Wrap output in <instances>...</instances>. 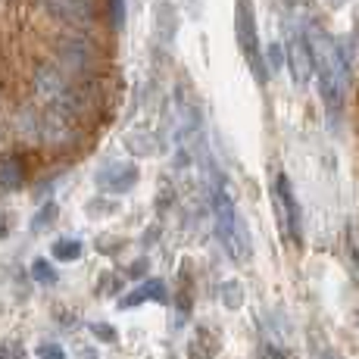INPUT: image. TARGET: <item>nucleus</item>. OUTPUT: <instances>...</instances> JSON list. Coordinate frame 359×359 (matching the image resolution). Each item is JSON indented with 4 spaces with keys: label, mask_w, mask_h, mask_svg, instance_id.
I'll use <instances>...</instances> for the list:
<instances>
[{
    "label": "nucleus",
    "mask_w": 359,
    "mask_h": 359,
    "mask_svg": "<svg viewBox=\"0 0 359 359\" xmlns=\"http://www.w3.org/2000/svg\"><path fill=\"white\" fill-rule=\"evenodd\" d=\"M53 259H60V262H75L81 257V241L79 238H60V241H53Z\"/></svg>",
    "instance_id": "ddd939ff"
},
{
    "label": "nucleus",
    "mask_w": 359,
    "mask_h": 359,
    "mask_svg": "<svg viewBox=\"0 0 359 359\" xmlns=\"http://www.w3.org/2000/svg\"><path fill=\"white\" fill-rule=\"evenodd\" d=\"M126 147H128V154H135V156H154L156 154V141H154V135H147V131H128Z\"/></svg>",
    "instance_id": "f8f14e48"
},
{
    "label": "nucleus",
    "mask_w": 359,
    "mask_h": 359,
    "mask_svg": "<svg viewBox=\"0 0 359 359\" xmlns=\"http://www.w3.org/2000/svg\"><path fill=\"white\" fill-rule=\"evenodd\" d=\"M287 69H291V79L297 85H306L316 72V50L313 44L306 41V34L297 32L287 44Z\"/></svg>",
    "instance_id": "39448f33"
},
{
    "label": "nucleus",
    "mask_w": 359,
    "mask_h": 359,
    "mask_svg": "<svg viewBox=\"0 0 359 359\" xmlns=\"http://www.w3.org/2000/svg\"><path fill=\"white\" fill-rule=\"evenodd\" d=\"M34 356L38 359H66V350L60 347V344H38Z\"/></svg>",
    "instance_id": "aec40b11"
},
{
    "label": "nucleus",
    "mask_w": 359,
    "mask_h": 359,
    "mask_svg": "<svg viewBox=\"0 0 359 359\" xmlns=\"http://www.w3.org/2000/svg\"><path fill=\"white\" fill-rule=\"evenodd\" d=\"M169 303V297H165V285L160 278H150V281H144V285H137L131 294H126L119 300V306L122 309H131V306H141V303Z\"/></svg>",
    "instance_id": "1a4fd4ad"
},
{
    "label": "nucleus",
    "mask_w": 359,
    "mask_h": 359,
    "mask_svg": "<svg viewBox=\"0 0 359 359\" xmlns=\"http://www.w3.org/2000/svg\"><path fill=\"white\" fill-rule=\"evenodd\" d=\"M135 184H137V165L135 163L109 160V163H103V169L97 172V188L109 197L128 194Z\"/></svg>",
    "instance_id": "f03ea898"
},
{
    "label": "nucleus",
    "mask_w": 359,
    "mask_h": 359,
    "mask_svg": "<svg viewBox=\"0 0 359 359\" xmlns=\"http://www.w3.org/2000/svg\"><path fill=\"white\" fill-rule=\"evenodd\" d=\"M154 25H156V41L163 47H172L178 34V10L172 0H156L154 6Z\"/></svg>",
    "instance_id": "6e6552de"
},
{
    "label": "nucleus",
    "mask_w": 359,
    "mask_h": 359,
    "mask_svg": "<svg viewBox=\"0 0 359 359\" xmlns=\"http://www.w3.org/2000/svg\"><path fill=\"white\" fill-rule=\"evenodd\" d=\"M275 206L281 212V222H285V231L294 244L303 241V229H300V203L294 197V188L287 182V175H278L275 178Z\"/></svg>",
    "instance_id": "7ed1b4c3"
},
{
    "label": "nucleus",
    "mask_w": 359,
    "mask_h": 359,
    "mask_svg": "<svg viewBox=\"0 0 359 359\" xmlns=\"http://www.w3.org/2000/svg\"><path fill=\"white\" fill-rule=\"evenodd\" d=\"M0 359H25L22 344H19L16 337H6V341L0 344Z\"/></svg>",
    "instance_id": "a211bd4d"
},
{
    "label": "nucleus",
    "mask_w": 359,
    "mask_h": 359,
    "mask_svg": "<svg viewBox=\"0 0 359 359\" xmlns=\"http://www.w3.org/2000/svg\"><path fill=\"white\" fill-rule=\"evenodd\" d=\"M22 178H25V172H22V160L19 156H13V154L0 156V191L4 194L22 188Z\"/></svg>",
    "instance_id": "9d476101"
},
{
    "label": "nucleus",
    "mask_w": 359,
    "mask_h": 359,
    "mask_svg": "<svg viewBox=\"0 0 359 359\" xmlns=\"http://www.w3.org/2000/svg\"><path fill=\"white\" fill-rule=\"evenodd\" d=\"M234 34H238V47L244 53L247 66H250L253 79L266 85V63L259 53V34H257V13H253V0H234Z\"/></svg>",
    "instance_id": "f257e3e1"
},
{
    "label": "nucleus",
    "mask_w": 359,
    "mask_h": 359,
    "mask_svg": "<svg viewBox=\"0 0 359 359\" xmlns=\"http://www.w3.org/2000/svg\"><path fill=\"white\" fill-rule=\"evenodd\" d=\"M287 63V50L278 44V41H272L269 44V50H266V66H269V72H278L281 66Z\"/></svg>",
    "instance_id": "f3484780"
},
{
    "label": "nucleus",
    "mask_w": 359,
    "mask_h": 359,
    "mask_svg": "<svg viewBox=\"0 0 359 359\" xmlns=\"http://www.w3.org/2000/svg\"><path fill=\"white\" fill-rule=\"evenodd\" d=\"M57 216H60V206L53 203V200H47V203L41 206L38 212H34V219H32V231H34V234H41V231L53 229V222H57Z\"/></svg>",
    "instance_id": "2eb2a0df"
},
{
    "label": "nucleus",
    "mask_w": 359,
    "mask_h": 359,
    "mask_svg": "<svg viewBox=\"0 0 359 359\" xmlns=\"http://www.w3.org/2000/svg\"><path fill=\"white\" fill-rule=\"evenodd\" d=\"M184 4H188L194 13H200V0H184Z\"/></svg>",
    "instance_id": "b1692460"
},
{
    "label": "nucleus",
    "mask_w": 359,
    "mask_h": 359,
    "mask_svg": "<svg viewBox=\"0 0 359 359\" xmlns=\"http://www.w3.org/2000/svg\"><path fill=\"white\" fill-rule=\"evenodd\" d=\"M219 300L225 303V309H241L244 306V285L241 281H222L219 285Z\"/></svg>",
    "instance_id": "4468645a"
},
{
    "label": "nucleus",
    "mask_w": 359,
    "mask_h": 359,
    "mask_svg": "<svg viewBox=\"0 0 359 359\" xmlns=\"http://www.w3.org/2000/svg\"><path fill=\"white\" fill-rule=\"evenodd\" d=\"M75 350H79V353H75L79 359H97V353H94L91 347H85V344H79V347H75Z\"/></svg>",
    "instance_id": "4be33fe9"
},
{
    "label": "nucleus",
    "mask_w": 359,
    "mask_h": 359,
    "mask_svg": "<svg viewBox=\"0 0 359 359\" xmlns=\"http://www.w3.org/2000/svg\"><path fill=\"white\" fill-rule=\"evenodd\" d=\"M144 269H147V259H144V262H135V266H131L128 272H131V275H137V272H144Z\"/></svg>",
    "instance_id": "5701e85b"
},
{
    "label": "nucleus",
    "mask_w": 359,
    "mask_h": 359,
    "mask_svg": "<svg viewBox=\"0 0 359 359\" xmlns=\"http://www.w3.org/2000/svg\"><path fill=\"white\" fill-rule=\"evenodd\" d=\"M32 278L38 281V285H57V269H53L47 259H34L32 262Z\"/></svg>",
    "instance_id": "dca6fc26"
},
{
    "label": "nucleus",
    "mask_w": 359,
    "mask_h": 359,
    "mask_svg": "<svg viewBox=\"0 0 359 359\" xmlns=\"http://www.w3.org/2000/svg\"><path fill=\"white\" fill-rule=\"evenodd\" d=\"M109 22H113V29L126 25V0H109Z\"/></svg>",
    "instance_id": "6ab92c4d"
},
{
    "label": "nucleus",
    "mask_w": 359,
    "mask_h": 359,
    "mask_svg": "<svg viewBox=\"0 0 359 359\" xmlns=\"http://www.w3.org/2000/svg\"><path fill=\"white\" fill-rule=\"evenodd\" d=\"M47 13H50L57 22H66V25H94L97 19V6L94 0H41Z\"/></svg>",
    "instance_id": "20e7f679"
},
{
    "label": "nucleus",
    "mask_w": 359,
    "mask_h": 359,
    "mask_svg": "<svg viewBox=\"0 0 359 359\" xmlns=\"http://www.w3.org/2000/svg\"><path fill=\"white\" fill-rule=\"evenodd\" d=\"M287 4H294V0H287Z\"/></svg>",
    "instance_id": "393cba45"
},
{
    "label": "nucleus",
    "mask_w": 359,
    "mask_h": 359,
    "mask_svg": "<svg viewBox=\"0 0 359 359\" xmlns=\"http://www.w3.org/2000/svg\"><path fill=\"white\" fill-rule=\"evenodd\" d=\"M212 216H216V234L225 247L241 225V216H238V210H234V200L225 188H216V194H212Z\"/></svg>",
    "instance_id": "0eeeda50"
},
{
    "label": "nucleus",
    "mask_w": 359,
    "mask_h": 359,
    "mask_svg": "<svg viewBox=\"0 0 359 359\" xmlns=\"http://www.w3.org/2000/svg\"><path fill=\"white\" fill-rule=\"evenodd\" d=\"M219 350V337L210 328H197L194 341H191V359H212Z\"/></svg>",
    "instance_id": "9b49d317"
},
{
    "label": "nucleus",
    "mask_w": 359,
    "mask_h": 359,
    "mask_svg": "<svg viewBox=\"0 0 359 359\" xmlns=\"http://www.w3.org/2000/svg\"><path fill=\"white\" fill-rule=\"evenodd\" d=\"M57 57L63 72H91L94 69V44L85 38H63L57 44Z\"/></svg>",
    "instance_id": "423d86ee"
},
{
    "label": "nucleus",
    "mask_w": 359,
    "mask_h": 359,
    "mask_svg": "<svg viewBox=\"0 0 359 359\" xmlns=\"http://www.w3.org/2000/svg\"><path fill=\"white\" fill-rule=\"evenodd\" d=\"M91 334L97 337V341H103V344H113L116 337H119V334H116V328L107 325V322H94V325H91Z\"/></svg>",
    "instance_id": "412c9836"
}]
</instances>
